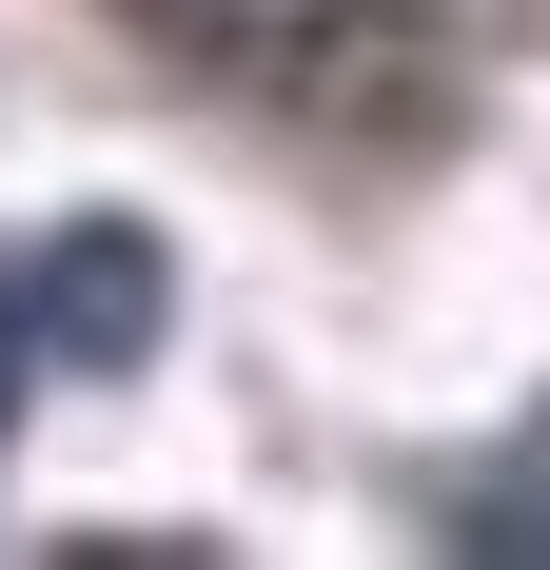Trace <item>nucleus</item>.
Returning <instances> with one entry per match:
<instances>
[{"label":"nucleus","mask_w":550,"mask_h":570,"mask_svg":"<svg viewBox=\"0 0 550 570\" xmlns=\"http://www.w3.org/2000/svg\"><path fill=\"white\" fill-rule=\"evenodd\" d=\"M0 295H20V354H40V374H138V354L177 335V256H158V217H59Z\"/></svg>","instance_id":"nucleus-1"},{"label":"nucleus","mask_w":550,"mask_h":570,"mask_svg":"<svg viewBox=\"0 0 550 570\" xmlns=\"http://www.w3.org/2000/svg\"><path fill=\"white\" fill-rule=\"evenodd\" d=\"M452 551H472V570H550V413L472 472V492H452Z\"/></svg>","instance_id":"nucleus-2"},{"label":"nucleus","mask_w":550,"mask_h":570,"mask_svg":"<svg viewBox=\"0 0 550 570\" xmlns=\"http://www.w3.org/2000/svg\"><path fill=\"white\" fill-rule=\"evenodd\" d=\"M138 20H177V40H315L334 0H138Z\"/></svg>","instance_id":"nucleus-3"},{"label":"nucleus","mask_w":550,"mask_h":570,"mask_svg":"<svg viewBox=\"0 0 550 570\" xmlns=\"http://www.w3.org/2000/svg\"><path fill=\"white\" fill-rule=\"evenodd\" d=\"M20 374H40V354H20V295H0V433H20Z\"/></svg>","instance_id":"nucleus-4"}]
</instances>
